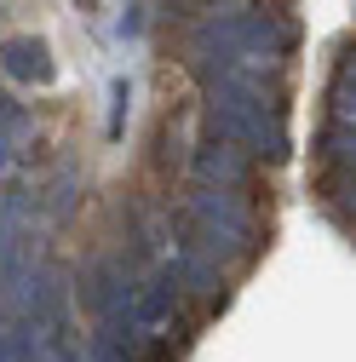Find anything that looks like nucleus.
<instances>
[{
    "mask_svg": "<svg viewBox=\"0 0 356 362\" xmlns=\"http://www.w3.org/2000/svg\"><path fill=\"white\" fill-rule=\"evenodd\" d=\"M121 328L132 334V345L150 362H172L190 345V322H184V310H178V293L161 288V282H144L132 293V305L121 310Z\"/></svg>",
    "mask_w": 356,
    "mask_h": 362,
    "instance_id": "f257e3e1",
    "label": "nucleus"
},
{
    "mask_svg": "<svg viewBox=\"0 0 356 362\" xmlns=\"http://www.w3.org/2000/svg\"><path fill=\"white\" fill-rule=\"evenodd\" d=\"M196 173L207 178V185H218V190H236V185H247V156H242V144H207L201 156H196Z\"/></svg>",
    "mask_w": 356,
    "mask_h": 362,
    "instance_id": "f03ea898",
    "label": "nucleus"
},
{
    "mask_svg": "<svg viewBox=\"0 0 356 362\" xmlns=\"http://www.w3.org/2000/svg\"><path fill=\"white\" fill-rule=\"evenodd\" d=\"M86 362H150L138 345H132V334L121 328V322H98L93 334H86Z\"/></svg>",
    "mask_w": 356,
    "mask_h": 362,
    "instance_id": "7ed1b4c3",
    "label": "nucleus"
},
{
    "mask_svg": "<svg viewBox=\"0 0 356 362\" xmlns=\"http://www.w3.org/2000/svg\"><path fill=\"white\" fill-rule=\"evenodd\" d=\"M6 69H18V75H40V81L52 75V69H47V52H40L35 40H12V47H6Z\"/></svg>",
    "mask_w": 356,
    "mask_h": 362,
    "instance_id": "20e7f679",
    "label": "nucleus"
},
{
    "mask_svg": "<svg viewBox=\"0 0 356 362\" xmlns=\"http://www.w3.org/2000/svg\"><path fill=\"white\" fill-rule=\"evenodd\" d=\"M0 362H29V334L0 322Z\"/></svg>",
    "mask_w": 356,
    "mask_h": 362,
    "instance_id": "39448f33",
    "label": "nucleus"
}]
</instances>
